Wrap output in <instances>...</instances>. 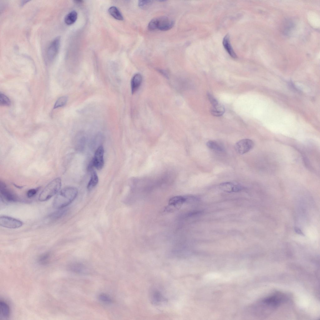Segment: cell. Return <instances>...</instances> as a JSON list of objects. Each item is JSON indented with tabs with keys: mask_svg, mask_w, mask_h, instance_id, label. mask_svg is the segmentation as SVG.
Masks as SVG:
<instances>
[{
	"mask_svg": "<svg viewBox=\"0 0 320 320\" xmlns=\"http://www.w3.org/2000/svg\"><path fill=\"white\" fill-rule=\"evenodd\" d=\"M61 180L60 178H56L49 182L41 192L38 197L41 202L48 200L58 193L61 187Z\"/></svg>",
	"mask_w": 320,
	"mask_h": 320,
	"instance_id": "3",
	"label": "cell"
},
{
	"mask_svg": "<svg viewBox=\"0 0 320 320\" xmlns=\"http://www.w3.org/2000/svg\"><path fill=\"white\" fill-rule=\"evenodd\" d=\"M0 192L1 199L6 202H15L19 201L18 197L1 181L0 183Z\"/></svg>",
	"mask_w": 320,
	"mask_h": 320,
	"instance_id": "5",
	"label": "cell"
},
{
	"mask_svg": "<svg viewBox=\"0 0 320 320\" xmlns=\"http://www.w3.org/2000/svg\"><path fill=\"white\" fill-rule=\"evenodd\" d=\"M207 146L211 149L218 152L223 151V148L217 142L213 140H209L206 143Z\"/></svg>",
	"mask_w": 320,
	"mask_h": 320,
	"instance_id": "21",
	"label": "cell"
},
{
	"mask_svg": "<svg viewBox=\"0 0 320 320\" xmlns=\"http://www.w3.org/2000/svg\"><path fill=\"white\" fill-rule=\"evenodd\" d=\"M225 111L224 107L218 103L212 106L210 112L213 115L219 117L222 116L224 114Z\"/></svg>",
	"mask_w": 320,
	"mask_h": 320,
	"instance_id": "14",
	"label": "cell"
},
{
	"mask_svg": "<svg viewBox=\"0 0 320 320\" xmlns=\"http://www.w3.org/2000/svg\"><path fill=\"white\" fill-rule=\"evenodd\" d=\"M0 104L2 106H8L11 104V101L8 97L3 94L0 93Z\"/></svg>",
	"mask_w": 320,
	"mask_h": 320,
	"instance_id": "23",
	"label": "cell"
},
{
	"mask_svg": "<svg viewBox=\"0 0 320 320\" xmlns=\"http://www.w3.org/2000/svg\"><path fill=\"white\" fill-rule=\"evenodd\" d=\"M219 187L223 191L228 192H238L243 188L239 184L230 182L222 183L220 184Z\"/></svg>",
	"mask_w": 320,
	"mask_h": 320,
	"instance_id": "10",
	"label": "cell"
},
{
	"mask_svg": "<svg viewBox=\"0 0 320 320\" xmlns=\"http://www.w3.org/2000/svg\"><path fill=\"white\" fill-rule=\"evenodd\" d=\"M39 188H36L31 189L29 190L27 193V197L31 198L34 196L37 193Z\"/></svg>",
	"mask_w": 320,
	"mask_h": 320,
	"instance_id": "27",
	"label": "cell"
},
{
	"mask_svg": "<svg viewBox=\"0 0 320 320\" xmlns=\"http://www.w3.org/2000/svg\"><path fill=\"white\" fill-rule=\"evenodd\" d=\"M0 315L5 318H8L10 315V310L8 305L5 301L1 300L0 302Z\"/></svg>",
	"mask_w": 320,
	"mask_h": 320,
	"instance_id": "15",
	"label": "cell"
},
{
	"mask_svg": "<svg viewBox=\"0 0 320 320\" xmlns=\"http://www.w3.org/2000/svg\"><path fill=\"white\" fill-rule=\"evenodd\" d=\"M254 146V142L252 140L249 139H243L235 143L234 148L238 154L242 155L250 151Z\"/></svg>",
	"mask_w": 320,
	"mask_h": 320,
	"instance_id": "6",
	"label": "cell"
},
{
	"mask_svg": "<svg viewBox=\"0 0 320 320\" xmlns=\"http://www.w3.org/2000/svg\"><path fill=\"white\" fill-rule=\"evenodd\" d=\"M74 2L77 3H81L83 1L82 0H75Z\"/></svg>",
	"mask_w": 320,
	"mask_h": 320,
	"instance_id": "30",
	"label": "cell"
},
{
	"mask_svg": "<svg viewBox=\"0 0 320 320\" xmlns=\"http://www.w3.org/2000/svg\"><path fill=\"white\" fill-rule=\"evenodd\" d=\"M222 43L224 48L229 55L233 58H237L236 54L234 52L231 44L229 37L228 34H227L224 37Z\"/></svg>",
	"mask_w": 320,
	"mask_h": 320,
	"instance_id": "13",
	"label": "cell"
},
{
	"mask_svg": "<svg viewBox=\"0 0 320 320\" xmlns=\"http://www.w3.org/2000/svg\"><path fill=\"white\" fill-rule=\"evenodd\" d=\"M69 270L79 274H84L87 272V268L83 264L79 262H73L69 266Z\"/></svg>",
	"mask_w": 320,
	"mask_h": 320,
	"instance_id": "11",
	"label": "cell"
},
{
	"mask_svg": "<svg viewBox=\"0 0 320 320\" xmlns=\"http://www.w3.org/2000/svg\"><path fill=\"white\" fill-rule=\"evenodd\" d=\"M174 24L173 21L169 18L161 16L152 19L149 22L148 28L150 30L158 29L165 31L172 28Z\"/></svg>",
	"mask_w": 320,
	"mask_h": 320,
	"instance_id": "4",
	"label": "cell"
},
{
	"mask_svg": "<svg viewBox=\"0 0 320 320\" xmlns=\"http://www.w3.org/2000/svg\"><path fill=\"white\" fill-rule=\"evenodd\" d=\"M142 77L139 73L135 74L132 77L131 81L132 92L134 93L138 89L142 82Z\"/></svg>",
	"mask_w": 320,
	"mask_h": 320,
	"instance_id": "12",
	"label": "cell"
},
{
	"mask_svg": "<svg viewBox=\"0 0 320 320\" xmlns=\"http://www.w3.org/2000/svg\"><path fill=\"white\" fill-rule=\"evenodd\" d=\"M284 297L280 293L275 294L263 299L259 303L257 308L260 313L267 314L271 312L283 301Z\"/></svg>",
	"mask_w": 320,
	"mask_h": 320,
	"instance_id": "2",
	"label": "cell"
},
{
	"mask_svg": "<svg viewBox=\"0 0 320 320\" xmlns=\"http://www.w3.org/2000/svg\"><path fill=\"white\" fill-rule=\"evenodd\" d=\"M77 18V12L75 11H73L66 15L64 19V21L67 24L71 25L76 21Z\"/></svg>",
	"mask_w": 320,
	"mask_h": 320,
	"instance_id": "17",
	"label": "cell"
},
{
	"mask_svg": "<svg viewBox=\"0 0 320 320\" xmlns=\"http://www.w3.org/2000/svg\"><path fill=\"white\" fill-rule=\"evenodd\" d=\"M98 298L102 302L105 303H109L112 302L111 298L108 295L102 293L100 294Z\"/></svg>",
	"mask_w": 320,
	"mask_h": 320,
	"instance_id": "25",
	"label": "cell"
},
{
	"mask_svg": "<svg viewBox=\"0 0 320 320\" xmlns=\"http://www.w3.org/2000/svg\"><path fill=\"white\" fill-rule=\"evenodd\" d=\"M294 230L297 233L300 235H304L303 233L299 228L298 227H295L294 228Z\"/></svg>",
	"mask_w": 320,
	"mask_h": 320,
	"instance_id": "29",
	"label": "cell"
},
{
	"mask_svg": "<svg viewBox=\"0 0 320 320\" xmlns=\"http://www.w3.org/2000/svg\"><path fill=\"white\" fill-rule=\"evenodd\" d=\"M22 224L21 221L11 217L2 216L0 217V225L4 228L15 229L21 227Z\"/></svg>",
	"mask_w": 320,
	"mask_h": 320,
	"instance_id": "7",
	"label": "cell"
},
{
	"mask_svg": "<svg viewBox=\"0 0 320 320\" xmlns=\"http://www.w3.org/2000/svg\"><path fill=\"white\" fill-rule=\"evenodd\" d=\"M50 257V254L46 253L41 255L38 258L39 262L42 265H45L48 263Z\"/></svg>",
	"mask_w": 320,
	"mask_h": 320,
	"instance_id": "24",
	"label": "cell"
},
{
	"mask_svg": "<svg viewBox=\"0 0 320 320\" xmlns=\"http://www.w3.org/2000/svg\"><path fill=\"white\" fill-rule=\"evenodd\" d=\"M152 2V1L151 0H139L138 2V5L141 8H145L150 5Z\"/></svg>",
	"mask_w": 320,
	"mask_h": 320,
	"instance_id": "26",
	"label": "cell"
},
{
	"mask_svg": "<svg viewBox=\"0 0 320 320\" xmlns=\"http://www.w3.org/2000/svg\"><path fill=\"white\" fill-rule=\"evenodd\" d=\"M78 193V189L72 187L64 188L59 191L52 203L53 207L60 209L67 206L75 199Z\"/></svg>",
	"mask_w": 320,
	"mask_h": 320,
	"instance_id": "1",
	"label": "cell"
},
{
	"mask_svg": "<svg viewBox=\"0 0 320 320\" xmlns=\"http://www.w3.org/2000/svg\"><path fill=\"white\" fill-rule=\"evenodd\" d=\"M186 200V198L183 197L175 196L170 199L169 201V204L171 206L176 207L183 203Z\"/></svg>",
	"mask_w": 320,
	"mask_h": 320,
	"instance_id": "18",
	"label": "cell"
},
{
	"mask_svg": "<svg viewBox=\"0 0 320 320\" xmlns=\"http://www.w3.org/2000/svg\"><path fill=\"white\" fill-rule=\"evenodd\" d=\"M109 14L115 19L119 20H123V17L118 9L116 7L112 6L108 9Z\"/></svg>",
	"mask_w": 320,
	"mask_h": 320,
	"instance_id": "20",
	"label": "cell"
},
{
	"mask_svg": "<svg viewBox=\"0 0 320 320\" xmlns=\"http://www.w3.org/2000/svg\"><path fill=\"white\" fill-rule=\"evenodd\" d=\"M60 43V38L58 37L50 44L47 52V57L49 61H52L56 57L59 50Z\"/></svg>",
	"mask_w": 320,
	"mask_h": 320,
	"instance_id": "9",
	"label": "cell"
},
{
	"mask_svg": "<svg viewBox=\"0 0 320 320\" xmlns=\"http://www.w3.org/2000/svg\"><path fill=\"white\" fill-rule=\"evenodd\" d=\"M67 100L68 98L66 96H62L59 98L56 102L53 108L55 109L64 106L67 103Z\"/></svg>",
	"mask_w": 320,
	"mask_h": 320,
	"instance_id": "22",
	"label": "cell"
},
{
	"mask_svg": "<svg viewBox=\"0 0 320 320\" xmlns=\"http://www.w3.org/2000/svg\"><path fill=\"white\" fill-rule=\"evenodd\" d=\"M92 172L90 179L87 185V188L89 190L95 187L98 182V178L96 172L93 170Z\"/></svg>",
	"mask_w": 320,
	"mask_h": 320,
	"instance_id": "16",
	"label": "cell"
},
{
	"mask_svg": "<svg viewBox=\"0 0 320 320\" xmlns=\"http://www.w3.org/2000/svg\"><path fill=\"white\" fill-rule=\"evenodd\" d=\"M66 212L67 210L65 208H63L59 209L58 211H57L50 214L49 216V218L52 220H57L63 216L66 213Z\"/></svg>",
	"mask_w": 320,
	"mask_h": 320,
	"instance_id": "19",
	"label": "cell"
},
{
	"mask_svg": "<svg viewBox=\"0 0 320 320\" xmlns=\"http://www.w3.org/2000/svg\"><path fill=\"white\" fill-rule=\"evenodd\" d=\"M104 149L102 146H99L96 150L91 162L94 167L98 170L101 169L104 166Z\"/></svg>",
	"mask_w": 320,
	"mask_h": 320,
	"instance_id": "8",
	"label": "cell"
},
{
	"mask_svg": "<svg viewBox=\"0 0 320 320\" xmlns=\"http://www.w3.org/2000/svg\"><path fill=\"white\" fill-rule=\"evenodd\" d=\"M207 95L208 100L212 106L215 105L218 103L217 99L209 93H208Z\"/></svg>",
	"mask_w": 320,
	"mask_h": 320,
	"instance_id": "28",
	"label": "cell"
}]
</instances>
